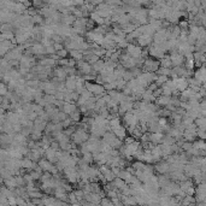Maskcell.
<instances>
[{"label":"cell","instance_id":"cell-1","mask_svg":"<svg viewBox=\"0 0 206 206\" xmlns=\"http://www.w3.org/2000/svg\"><path fill=\"white\" fill-rule=\"evenodd\" d=\"M159 68H160V65H159V61H158V59L145 58V61L142 63V70H143V72H152V74H156L157 70Z\"/></svg>","mask_w":206,"mask_h":206},{"label":"cell","instance_id":"cell-2","mask_svg":"<svg viewBox=\"0 0 206 206\" xmlns=\"http://www.w3.org/2000/svg\"><path fill=\"white\" fill-rule=\"evenodd\" d=\"M111 133L114 134L117 139H119L121 141H123L125 137H127V129H125L123 125H119V127L115 128V129H112Z\"/></svg>","mask_w":206,"mask_h":206},{"label":"cell","instance_id":"cell-3","mask_svg":"<svg viewBox=\"0 0 206 206\" xmlns=\"http://www.w3.org/2000/svg\"><path fill=\"white\" fill-rule=\"evenodd\" d=\"M163 137H164L163 133H150V142L153 145L162 143Z\"/></svg>","mask_w":206,"mask_h":206},{"label":"cell","instance_id":"cell-4","mask_svg":"<svg viewBox=\"0 0 206 206\" xmlns=\"http://www.w3.org/2000/svg\"><path fill=\"white\" fill-rule=\"evenodd\" d=\"M61 110H63L62 112H64L65 115H68V116H70L72 112H75L76 110H77V107H76V104H69V103H63V106H62V109Z\"/></svg>","mask_w":206,"mask_h":206},{"label":"cell","instance_id":"cell-5","mask_svg":"<svg viewBox=\"0 0 206 206\" xmlns=\"http://www.w3.org/2000/svg\"><path fill=\"white\" fill-rule=\"evenodd\" d=\"M69 56L71 57V59H74L75 62L83 61V56H82L81 51H69Z\"/></svg>","mask_w":206,"mask_h":206},{"label":"cell","instance_id":"cell-6","mask_svg":"<svg viewBox=\"0 0 206 206\" xmlns=\"http://www.w3.org/2000/svg\"><path fill=\"white\" fill-rule=\"evenodd\" d=\"M56 152H57V151L52 150L51 147H50L48 150H46V151H45L46 158H47L50 162H56V160H57V158H56Z\"/></svg>","mask_w":206,"mask_h":206},{"label":"cell","instance_id":"cell-7","mask_svg":"<svg viewBox=\"0 0 206 206\" xmlns=\"http://www.w3.org/2000/svg\"><path fill=\"white\" fill-rule=\"evenodd\" d=\"M69 118L72 121V123H78L81 121V114L78 112V110H76L75 112H72V114L69 116Z\"/></svg>","mask_w":206,"mask_h":206},{"label":"cell","instance_id":"cell-8","mask_svg":"<svg viewBox=\"0 0 206 206\" xmlns=\"http://www.w3.org/2000/svg\"><path fill=\"white\" fill-rule=\"evenodd\" d=\"M56 54L58 56V58L59 59H65L66 57L69 56V51L68 50H65V48H63V50H61V51H58V52H56Z\"/></svg>","mask_w":206,"mask_h":206},{"label":"cell","instance_id":"cell-9","mask_svg":"<svg viewBox=\"0 0 206 206\" xmlns=\"http://www.w3.org/2000/svg\"><path fill=\"white\" fill-rule=\"evenodd\" d=\"M82 156H83L82 160H83L84 163H92V162H93V154L89 153V152H87V153H84V154H82Z\"/></svg>","mask_w":206,"mask_h":206},{"label":"cell","instance_id":"cell-10","mask_svg":"<svg viewBox=\"0 0 206 206\" xmlns=\"http://www.w3.org/2000/svg\"><path fill=\"white\" fill-rule=\"evenodd\" d=\"M33 52L36 53V54H39V53H45V48L41 46V44H40V45H35L34 47H33Z\"/></svg>","mask_w":206,"mask_h":206},{"label":"cell","instance_id":"cell-11","mask_svg":"<svg viewBox=\"0 0 206 206\" xmlns=\"http://www.w3.org/2000/svg\"><path fill=\"white\" fill-rule=\"evenodd\" d=\"M45 54H51V56L56 54V51H54V48H53V45L48 46V47H45Z\"/></svg>","mask_w":206,"mask_h":206},{"label":"cell","instance_id":"cell-12","mask_svg":"<svg viewBox=\"0 0 206 206\" xmlns=\"http://www.w3.org/2000/svg\"><path fill=\"white\" fill-rule=\"evenodd\" d=\"M116 46H118V47H119V50H121V48H127L128 42L125 41V39H123V40H121V41H119V42H118Z\"/></svg>","mask_w":206,"mask_h":206},{"label":"cell","instance_id":"cell-13","mask_svg":"<svg viewBox=\"0 0 206 206\" xmlns=\"http://www.w3.org/2000/svg\"><path fill=\"white\" fill-rule=\"evenodd\" d=\"M53 48H54L56 52H58V51H61V50L64 48V45L63 44H53Z\"/></svg>","mask_w":206,"mask_h":206},{"label":"cell","instance_id":"cell-14","mask_svg":"<svg viewBox=\"0 0 206 206\" xmlns=\"http://www.w3.org/2000/svg\"><path fill=\"white\" fill-rule=\"evenodd\" d=\"M33 22H35V23H42V22H44V19H42V17H41V16L36 15V16L33 17Z\"/></svg>","mask_w":206,"mask_h":206}]
</instances>
